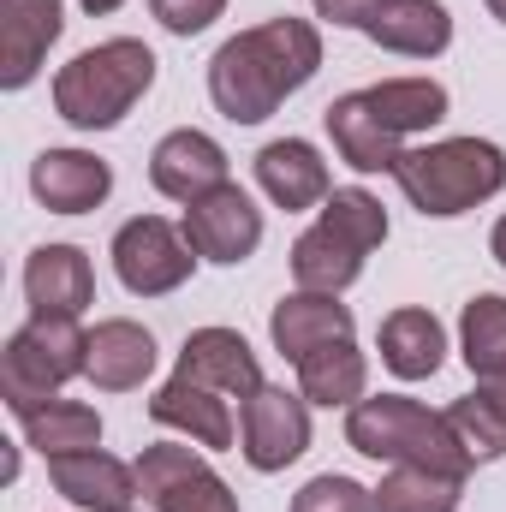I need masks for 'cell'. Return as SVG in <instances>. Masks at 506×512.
<instances>
[{
  "mask_svg": "<svg viewBox=\"0 0 506 512\" xmlns=\"http://www.w3.org/2000/svg\"><path fill=\"white\" fill-rule=\"evenodd\" d=\"M322 72V30L310 18H262L227 36L209 60V102L233 126H262L286 96H298Z\"/></svg>",
  "mask_w": 506,
  "mask_h": 512,
  "instance_id": "cell-1",
  "label": "cell"
},
{
  "mask_svg": "<svg viewBox=\"0 0 506 512\" xmlns=\"http://www.w3.org/2000/svg\"><path fill=\"white\" fill-rule=\"evenodd\" d=\"M393 185L423 221H453V215H471L477 203L506 191V149L489 137L411 143L393 167Z\"/></svg>",
  "mask_w": 506,
  "mask_h": 512,
  "instance_id": "cell-2",
  "label": "cell"
},
{
  "mask_svg": "<svg viewBox=\"0 0 506 512\" xmlns=\"http://www.w3.org/2000/svg\"><path fill=\"white\" fill-rule=\"evenodd\" d=\"M155 54L137 36H108L54 72V114L72 131H114L155 90Z\"/></svg>",
  "mask_w": 506,
  "mask_h": 512,
  "instance_id": "cell-3",
  "label": "cell"
},
{
  "mask_svg": "<svg viewBox=\"0 0 506 512\" xmlns=\"http://www.w3.org/2000/svg\"><path fill=\"white\" fill-rule=\"evenodd\" d=\"M346 447L376 459V465H417L441 477H471L465 447L447 429V411H429L423 399L405 393H364L346 411Z\"/></svg>",
  "mask_w": 506,
  "mask_h": 512,
  "instance_id": "cell-4",
  "label": "cell"
},
{
  "mask_svg": "<svg viewBox=\"0 0 506 512\" xmlns=\"http://www.w3.org/2000/svg\"><path fill=\"white\" fill-rule=\"evenodd\" d=\"M387 245V209H381L376 191L364 185H340L322 209H316V227H304L292 239V280L304 292H346L370 251Z\"/></svg>",
  "mask_w": 506,
  "mask_h": 512,
  "instance_id": "cell-5",
  "label": "cell"
},
{
  "mask_svg": "<svg viewBox=\"0 0 506 512\" xmlns=\"http://www.w3.org/2000/svg\"><path fill=\"white\" fill-rule=\"evenodd\" d=\"M84 370H90V334L78 328V316H30L0 352V399L6 411H24L36 399H54Z\"/></svg>",
  "mask_w": 506,
  "mask_h": 512,
  "instance_id": "cell-6",
  "label": "cell"
},
{
  "mask_svg": "<svg viewBox=\"0 0 506 512\" xmlns=\"http://www.w3.org/2000/svg\"><path fill=\"white\" fill-rule=\"evenodd\" d=\"M108 256H114V274H120V286H126L131 298H167L203 262V256L191 251L185 227H173L161 215H131L126 227L114 233Z\"/></svg>",
  "mask_w": 506,
  "mask_h": 512,
  "instance_id": "cell-7",
  "label": "cell"
},
{
  "mask_svg": "<svg viewBox=\"0 0 506 512\" xmlns=\"http://www.w3.org/2000/svg\"><path fill=\"white\" fill-rule=\"evenodd\" d=\"M137 483L155 512H239L227 477L203 459L197 441H155L137 453Z\"/></svg>",
  "mask_w": 506,
  "mask_h": 512,
  "instance_id": "cell-8",
  "label": "cell"
},
{
  "mask_svg": "<svg viewBox=\"0 0 506 512\" xmlns=\"http://www.w3.org/2000/svg\"><path fill=\"white\" fill-rule=\"evenodd\" d=\"M239 453L256 477H274L310 453V399L286 387H256L239 405Z\"/></svg>",
  "mask_w": 506,
  "mask_h": 512,
  "instance_id": "cell-9",
  "label": "cell"
},
{
  "mask_svg": "<svg viewBox=\"0 0 506 512\" xmlns=\"http://www.w3.org/2000/svg\"><path fill=\"white\" fill-rule=\"evenodd\" d=\"M179 227H185L191 251L203 262H215V268H239L262 245V209L251 203V191H239V185H221V191L197 197Z\"/></svg>",
  "mask_w": 506,
  "mask_h": 512,
  "instance_id": "cell-10",
  "label": "cell"
},
{
  "mask_svg": "<svg viewBox=\"0 0 506 512\" xmlns=\"http://www.w3.org/2000/svg\"><path fill=\"white\" fill-rule=\"evenodd\" d=\"M149 185L161 191V197H173V203H197V197H209V191H221V185H233V173H227V149L209 137V131H167L155 149H149Z\"/></svg>",
  "mask_w": 506,
  "mask_h": 512,
  "instance_id": "cell-11",
  "label": "cell"
},
{
  "mask_svg": "<svg viewBox=\"0 0 506 512\" xmlns=\"http://www.w3.org/2000/svg\"><path fill=\"white\" fill-rule=\"evenodd\" d=\"M30 197L48 215H90L114 197V167L90 149H42L30 161Z\"/></svg>",
  "mask_w": 506,
  "mask_h": 512,
  "instance_id": "cell-12",
  "label": "cell"
},
{
  "mask_svg": "<svg viewBox=\"0 0 506 512\" xmlns=\"http://www.w3.org/2000/svg\"><path fill=\"white\" fill-rule=\"evenodd\" d=\"M256 185H262V197H268L274 209H286V215L322 209V203L334 197V173H328L322 149L304 143V137H274V143H262V149H256Z\"/></svg>",
  "mask_w": 506,
  "mask_h": 512,
  "instance_id": "cell-13",
  "label": "cell"
},
{
  "mask_svg": "<svg viewBox=\"0 0 506 512\" xmlns=\"http://www.w3.org/2000/svg\"><path fill=\"white\" fill-rule=\"evenodd\" d=\"M149 423H155V429H173V435H185V441H197L203 453H221V447L239 441V423H233L227 393L191 382V376H173V382H161L149 393Z\"/></svg>",
  "mask_w": 506,
  "mask_h": 512,
  "instance_id": "cell-14",
  "label": "cell"
},
{
  "mask_svg": "<svg viewBox=\"0 0 506 512\" xmlns=\"http://www.w3.org/2000/svg\"><path fill=\"white\" fill-rule=\"evenodd\" d=\"M352 304H340L334 292H286L274 310H268V340L286 364H304L310 352L334 346V340H352Z\"/></svg>",
  "mask_w": 506,
  "mask_h": 512,
  "instance_id": "cell-15",
  "label": "cell"
},
{
  "mask_svg": "<svg viewBox=\"0 0 506 512\" xmlns=\"http://www.w3.org/2000/svg\"><path fill=\"white\" fill-rule=\"evenodd\" d=\"M66 30V0H0V84L24 90Z\"/></svg>",
  "mask_w": 506,
  "mask_h": 512,
  "instance_id": "cell-16",
  "label": "cell"
},
{
  "mask_svg": "<svg viewBox=\"0 0 506 512\" xmlns=\"http://www.w3.org/2000/svg\"><path fill=\"white\" fill-rule=\"evenodd\" d=\"M48 483L72 501L78 512H131L143 501V483H137V465L90 447V453H66V459H48Z\"/></svg>",
  "mask_w": 506,
  "mask_h": 512,
  "instance_id": "cell-17",
  "label": "cell"
},
{
  "mask_svg": "<svg viewBox=\"0 0 506 512\" xmlns=\"http://www.w3.org/2000/svg\"><path fill=\"white\" fill-rule=\"evenodd\" d=\"M30 316H84L96 304V268L78 245H36L24 262Z\"/></svg>",
  "mask_w": 506,
  "mask_h": 512,
  "instance_id": "cell-18",
  "label": "cell"
},
{
  "mask_svg": "<svg viewBox=\"0 0 506 512\" xmlns=\"http://www.w3.org/2000/svg\"><path fill=\"white\" fill-rule=\"evenodd\" d=\"M322 126H328V137H334V155H340L352 173H393V167H399V155L411 149L399 131H387V120L370 108V96H364V90L334 96V102H328V114H322Z\"/></svg>",
  "mask_w": 506,
  "mask_h": 512,
  "instance_id": "cell-19",
  "label": "cell"
},
{
  "mask_svg": "<svg viewBox=\"0 0 506 512\" xmlns=\"http://www.w3.org/2000/svg\"><path fill=\"white\" fill-rule=\"evenodd\" d=\"M173 376H191V382L215 387V393H227V399L245 405L256 387H262V364H256L245 334H233V328H197V334H185Z\"/></svg>",
  "mask_w": 506,
  "mask_h": 512,
  "instance_id": "cell-20",
  "label": "cell"
},
{
  "mask_svg": "<svg viewBox=\"0 0 506 512\" xmlns=\"http://www.w3.org/2000/svg\"><path fill=\"white\" fill-rule=\"evenodd\" d=\"M376 352H381V370H387V376H399V382H429V376L447 364V328H441L435 310L405 304V310L381 316Z\"/></svg>",
  "mask_w": 506,
  "mask_h": 512,
  "instance_id": "cell-21",
  "label": "cell"
},
{
  "mask_svg": "<svg viewBox=\"0 0 506 512\" xmlns=\"http://www.w3.org/2000/svg\"><path fill=\"white\" fill-rule=\"evenodd\" d=\"M155 334L143 328V322H131V316H108V322H96L90 328V387H102V393H131V387H143L155 376Z\"/></svg>",
  "mask_w": 506,
  "mask_h": 512,
  "instance_id": "cell-22",
  "label": "cell"
},
{
  "mask_svg": "<svg viewBox=\"0 0 506 512\" xmlns=\"http://www.w3.org/2000/svg\"><path fill=\"white\" fill-rule=\"evenodd\" d=\"M364 36L387 48V54H405V60H435L453 48V12L441 0H387L376 18L364 24Z\"/></svg>",
  "mask_w": 506,
  "mask_h": 512,
  "instance_id": "cell-23",
  "label": "cell"
},
{
  "mask_svg": "<svg viewBox=\"0 0 506 512\" xmlns=\"http://www.w3.org/2000/svg\"><path fill=\"white\" fill-rule=\"evenodd\" d=\"M18 417V429H24V447H36L42 459H66V453H90V447H102V417H96V405H84V399H36V405H24V411H12Z\"/></svg>",
  "mask_w": 506,
  "mask_h": 512,
  "instance_id": "cell-24",
  "label": "cell"
},
{
  "mask_svg": "<svg viewBox=\"0 0 506 512\" xmlns=\"http://www.w3.org/2000/svg\"><path fill=\"white\" fill-rule=\"evenodd\" d=\"M298 370V393L310 399V405H358L364 393H370V358L358 352V340H334V346H322V352H310L304 364H292Z\"/></svg>",
  "mask_w": 506,
  "mask_h": 512,
  "instance_id": "cell-25",
  "label": "cell"
},
{
  "mask_svg": "<svg viewBox=\"0 0 506 512\" xmlns=\"http://www.w3.org/2000/svg\"><path fill=\"white\" fill-rule=\"evenodd\" d=\"M364 96H370V108L387 120V131H399V137L435 131L447 120V108H453L447 84H435V78H381Z\"/></svg>",
  "mask_w": 506,
  "mask_h": 512,
  "instance_id": "cell-26",
  "label": "cell"
},
{
  "mask_svg": "<svg viewBox=\"0 0 506 512\" xmlns=\"http://www.w3.org/2000/svg\"><path fill=\"white\" fill-rule=\"evenodd\" d=\"M459 358L477 382H495L506 364V298L501 292H477L459 310Z\"/></svg>",
  "mask_w": 506,
  "mask_h": 512,
  "instance_id": "cell-27",
  "label": "cell"
},
{
  "mask_svg": "<svg viewBox=\"0 0 506 512\" xmlns=\"http://www.w3.org/2000/svg\"><path fill=\"white\" fill-rule=\"evenodd\" d=\"M465 501V477H441V471H417V465H387L376 483V512H459Z\"/></svg>",
  "mask_w": 506,
  "mask_h": 512,
  "instance_id": "cell-28",
  "label": "cell"
},
{
  "mask_svg": "<svg viewBox=\"0 0 506 512\" xmlns=\"http://www.w3.org/2000/svg\"><path fill=\"white\" fill-rule=\"evenodd\" d=\"M447 429H453V441L465 447L471 471L506 459V411H501V399H495L489 387H477V393L453 399V405H447Z\"/></svg>",
  "mask_w": 506,
  "mask_h": 512,
  "instance_id": "cell-29",
  "label": "cell"
},
{
  "mask_svg": "<svg viewBox=\"0 0 506 512\" xmlns=\"http://www.w3.org/2000/svg\"><path fill=\"white\" fill-rule=\"evenodd\" d=\"M292 512H376V489H364L358 477L322 471L292 495Z\"/></svg>",
  "mask_w": 506,
  "mask_h": 512,
  "instance_id": "cell-30",
  "label": "cell"
},
{
  "mask_svg": "<svg viewBox=\"0 0 506 512\" xmlns=\"http://www.w3.org/2000/svg\"><path fill=\"white\" fill-rule=\"evenodd\" d=\"M149 12L167 36H203L227 12V0H149Z\"/></svg>",
  "mask_w": 506,
  "mask_h": 512,
  "instance_id": "cell-31",
  "label": "cell"
},
{
  "mask_svg": "<svg viewBox=\"0 0 506 512\" xmlns=\"http://www.w3.org/2000/svg\"><path fill=\"white\" fill-rule=\"evenodd\" d=\"M387 0H316V18L322 24H340V30H364Z\"/></svg>",
  "mask_w": 506,
  "mask_h": 512,
  "instance_id": "cell-32",
  "label": "cell"
},
{
  "mask_svg": "<svg viewBox=\"0 0 506 512\" xmlns=\"http://www.w3.org/2000/svg\"><path fill=\"white\" fill-rule=\"evenodd\" d=\"M489 251H495V262L506 268V215L495 221V233H489Z\"/></svg>",
  "mask_w": 506,
  "mask_h": 512,
  "instance_id": "cell-33",
  "label": "cell"
},
{
  "mask_svg": "<svg viewBox=\"0 0 506 512\" xmlns=\"http://www.w3.org/2000/svg\"><path fill=\"white\" fill-rule=\"evenodd\" d=\"M78 6H84V12H90V18H108V12H120V6H126V0H78Z\"/></svg>",
  "mask_w": 506,
  "mask_h": 512,
  "instance_id": "cell-34",
  "label": "cell"
},
{
  "mask_svg": "<svg viewBox=\"0 0 506 512\" xmlns=\"http://www.w3.org/2000/svg\"><path fill=\"white\" fill-rule=\"evenodd\" d=\"M483 387H489V393L501 399V411H506V364H501V376H495V382H483Z\"/></svg>",
  "mask_w": 506,
  "mask_h": 512,
  "instance_id": "cell-35",
  "label": "cell"
},
{
  "mask_svg": "<svg viewBox=\"0 0 506 512\" xmlns=\"http://www.w3.org/2000/svg\"><path fill=\"white\" fill-rule=\"evenodd\" d=\"M483 6H489V12H495V18L506 24V0H483Z\"/></svg>",
  "mask_w": 506,
  "mask_h": 512,
  "instance_id": "cell-36",
  "label": "cell"
}]
</instances>
